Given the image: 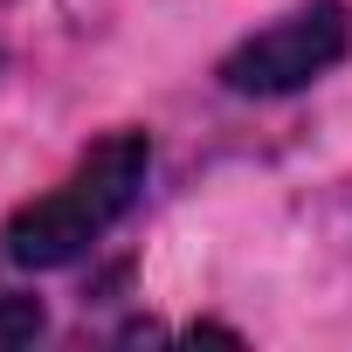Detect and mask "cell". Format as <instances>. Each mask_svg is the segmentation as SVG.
Returning <instances> with one entry per match:
<instances>
[{"label": "cell", "instance_id": "1", "mask_svg": "<svg viewBox=\"0 0 352 352\" xmlns=\"http://www.w3.org/2000/svg\"><path fill=\"white\" fill-rule=\"evenodd\" d=\"M145 173H152V138L145 131H111L97 138L76 166H69V180H56L49 194H35L28 208L8 214V263L21 270H63L76 263L83 249H97L124 208L138 201L145 187Z\"/></svg>", "mask_w": 352, "mask_h": 352}, {"label": "cell", "instance_id": "2", "mask_svg": "<svg viewBox=\"0 0 352 352\" xmlns=\"http://www.w3.org/2000/svg\"><path fill=\"white\" fill-rule=\"evenodd\" d=\"M345 49H352V8L345 0H311V8L256 28L249 42H235L214 76L235 97H290V90L318 83L324 69H338Z\"/></svg>", "mask_w": 352, "mask_h": 352}, {"label": "cell", "instance_id": "3", "mask_svg": "<svg viewBox=\"0 0 352 352\" xmlns=\"http://www.w3.org/2000/svg\"><path fill=\"white\" fill-rule=\"evenodd\" d=\"M42 331H49L42 297H0V352H8V345H35Z\"/></svg>", "mask_w": 352, "mask_h": 352}]
</instances>
